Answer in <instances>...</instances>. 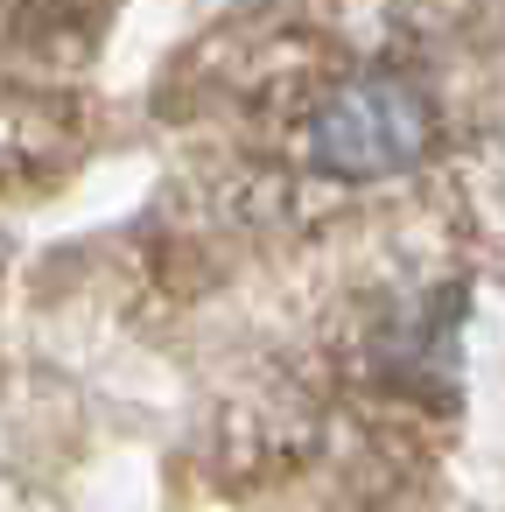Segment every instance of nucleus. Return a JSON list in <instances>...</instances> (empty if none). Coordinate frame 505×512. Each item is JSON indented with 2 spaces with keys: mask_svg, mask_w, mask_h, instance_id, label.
<instances>
[{
  "mask_svg": "<svg viewBox=\"0 0 505 512\" xmlns=\"http://www.w3.org/2000/svg\"><path fill=\"white\" fill-rule=\"evenodd\" d=\"M435 148V106L407 78H351L309 120V162L337 183L407 176Z\"/></svg>",
  "mask_w": 505,
  "mask_h": 512,
  "instance_id": "1",
  "label": "nucleus"
}]
</instances>
